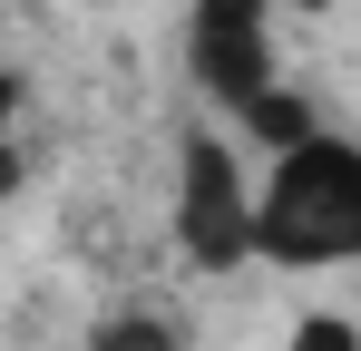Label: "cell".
<instances>
[{
  "mask_svg": "<svg viewBox=\"0 0 361 351\" xmlns=\"http://www.w3.org/2000/svg\"><path fill=\"white\" fill-rule=\"evenodd\" d=\"M264 264H293V273L361 264V147L352 137L322 127L312 147L264 166Z\"/></svg>",
  "mask_w": 361,
  "mask_h": 351,
  "instance_id": "cell-1",
  "label": "cell"
},
{
  "mask_svg": "<svg viewBox=\"0 0 361 351\" xmlns=\"http://www.w3.org/2000/svg\"><path fill=\"white\" fill-rule=\"evenodd\" d=\"M176 244L205 273L264 264V185L235 176V147L215 127H185V147H176Z\"/></svg>",
  "mask_w": 361,
  "mask_h": 351,
  "instance_id": "cell-2",
  "label": "cell"
},
{
  "mask_svg": "<svg viewBox=\"0 0 361 351\" xmlns=\"http://www.w3.org/2000/svg\"><path fill=\"white\" fill-rule=\"evenodd\" d=\"M274 10L283 0H185V78L225 108L283 88L274 78Z\"/></svg>",
  "mask_w": 361,
  "mask_h": 351,
  "instance_id": "cell-3",
  "label": "cell"
},
{
  "mask_svg": "<svg viewBox=\"0 0 361 351\" xmlns=\"http://www.w3.org/2000/svg\"><path fill=\"white\" fill-rule=\"evenodd\" d=\"M235 127L264 147V156H293V147H312L322 137V117H312V98H293V88H264V98H244Z\"/></svg>",
  "mask_w": 361,
  "mask_h": 351,
  "instance_id": "cell-4",
  "label": "cell"
},
{
  "mask_svg": "<svg viewBox=\"0 0 361 351\" xmlns=\"http://www.w3.org/2000/svg\"><path fill=\"white\" fill-rule=\"evenodd\" d=\"M88 351H185V332L166 312H108V322L88 332Z\"/></svg>",
  "mask_w": 361,
  "mask_h": 351,
  "instance_id": "cell-5",
  "label": "cell"
},
{
  "mask_svg": "<svg viewBox=\"0 0 361 351\" xmlns=\"http://www.w3.org/2000/svg\"><path fill=\"white\" fill-rule=\"evenodd\" d=\"M283 351H361V322L352 312H302L293 332H283Z\"/></svg>",
  "mask_w": 361,
  "mask_h": 351,
  "instance_id": "cell-6",
  "label": "cell"
},
{
  "mask_svg": "<svg viewBox=\"0 0 361 351\" xmlns=\"http://www.w3.org/2000/svg\"><path fill=\"white\" fill-rule=\"evenodd\" d=\"M283 10H332V0H283Z\"/></svg>",
  "mask_w": 361,
  "mask_h": 351,
  "instance_id": "cell-7",
  "label": "cell"
}]
</instances>
